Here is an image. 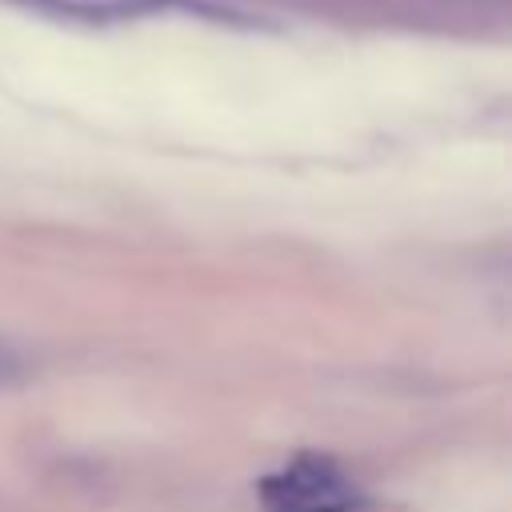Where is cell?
I'll return each mask as SVG.
<instances>
[{
	"instance_id": "1",
	"label": "cell",
	"mask_w": 512,
	"mask_h": 512,
	"mask_svg": "<svg viewBox=\"0 0 512 512\" xmlns=\"http://www.w3.org/2000/svg\"><path fill=\"white\" fill-rule=\"evenodd\" d=\"M264 512H360V484L324 456H296L260 480Z\"/></svg>"
}]
</instances>
